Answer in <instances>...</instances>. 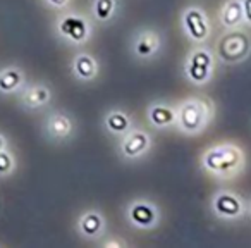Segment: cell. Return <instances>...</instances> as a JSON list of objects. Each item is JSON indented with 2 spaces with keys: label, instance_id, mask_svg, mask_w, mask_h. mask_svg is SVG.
Instances as JSON below:
<instances>
[{
  "label": "cell",
  "instance_id": "6da1fadb",
  "mask_svg": "<svg viewBox=\"0 0 251 248\" xmlns=\"http://www.w3.org/2000/svg\"><path fill=\"white\" fill-rule=\"evenodd\" d=\"M201 169L215 179H232L246 167V152L236 141H222L208 147L200 159Z\"/></svg>",
  "mask_w": 251,
  "mask_h": 248
},
{
  "label": "cell",
  "instance_id": "7a4b0ae2",
  "mask_svg": "<svg viewBox=\"0 0 251 248\" xmlns=\"http://www.w3.org/2000/svg\"><path fill=\"white\" fill-rule=\"evenodd\" d=\"M176 126L186 137L201 135L212 124L215 107L205 97H188L176 107Z\"/></svg>",
  "mask_w": 251,
  "mask_h": 248
},
{
  "label": "cell",
  "instance_id": "3957f363",
  "mask_svg": "<svg viewBox=\"0 0 251 248\" xmlns=\"http://www.w3.org/2000/svg\"><path fill=\"white\" fill-rule=\"evenodd\" d=\"M215 57L226 66L241 64L251 55V35L241 28L224 29V35L217 40L213 47Z\"/></svg>",
  "mask_w": 251,
  "mask_h": 248
},
{
  "label": "cell",
  "instance_id": "277c9868",
  "mask_svg": "<svg viewBox=\"0 0 251 248\" xmlns=\"http://www.w3.org/2000/svg\"><path fill=\"white\" fill-rule=\"evenodd\" d=\"M215 54L205 45H196L184 60V76L195 86H205L212 81Z\"/></svg>",
  "mask_w": 251,
  "mask_h": 248
},
{
  "label": "cell",
  "instance_id": "5b68a950",
  "mask_svg": "<svg viewBox=\"0 0 251 248\" xmlns=\"http://www.w3.org/2000/svg\"><path fill=\"white\" fill-rule=\"evenodd\" d=\"M55 33L62 42L71 45H84L93 35L90 19L79 12H64L55 21Z\"/></svg>",
  "mask_w": 251,
  "mask_h": 248
},
{
  "label": "cell",
  "instance_id": "8992f818",
  "mask_svg": "<svg viewBox=\"0 0 251 248\" xmlns=\"http://www.w3.org/2000/svg\"><path fill=\"white\" fill-rule=\"evenodd\" d=\"M210 209L222 222H237L248 216V202L232 190H219L212 196Z\"/></svg>",
  "mask_w": 251,
  "mask_h": 248
},
{
  "label": "cell",
  "instance_id": "52a82bcc",
  "mask_svg": "<svg viewBox=\"0 0 251 248\" xmlns=\"http://www.w3.org/2000/svg\"><path fill=\"white\" fill-rule=\"evenodd\" d=\"M126 220L129 226L140 231H151L160 222V210L157 203L147 198H136L124 209Z\"/></svg>",
  "mask_w": 251,
  "mask_h": 248
},
{
  "label": "cell",
  "instance_id": "ba28073f",
  "mask_svg": "<svg viewBox=\"0 0 251 248\" xmlns=\"http://www.w3.org/2000/svg\"><path fill=\"white\" fill-rule=\"evenodd\" d=\"M179 21H181V28L184 35L195 45H205L212 36V25H210L208 16L201 7L191 5V7L184 9Z\"/></svg>",
  "mask_w": 251,
  "mask_h": 248
},
{
  "label": "cell",
  "instance_id": "9c48e42d",
  "mask_svg": "<svg viewBox=\"0 0 251 248\" xmlns=\"http://www.w3.org/2000/svg\"><path fill=\"white\" fill-rule=\"evenodd\" d=\"M164 38L155 28H140L131 40V54L140 62H151L162 54Z\"/></svg>",
  "mask_w": 251,
  "mask_h": 248
},
{
  "label": "cell",
  "instance_id": "30bf717a",
  "mask_svg": "<svg viewBox=\"0 0 251 248\" xmlns=\"http://www.w3.org/2000/svg\"><path fill=\"white\" fill-rule=\"evenodd\" d=\"M153 147L150 133L141 128H133L119 140V155L124 162H136L150 154Z\"/></svg>",
  "mask_w": 251,
  "mask_h": 248
},
{
  "label": "cell",
  "instance_id": "8fae6325",
  "mask_svg": "<svg viewBox=\"0 0 251 248\" xmlns=\"http://www.w3.org/2000/svg\"><path fill=\"white\" fill-rule=\"evenodd\" d=\"M43 133L50 141L64 143L74 137L76 124H74V119L64 110H52L43 122Z\"/></svg>",
  "mask_w": 251,
  "mask_h": 248
},
{
  "label": "cell",
  "instance_id": "7c38bea8",
  "mask_svg": "<svg viewBox=\"0 0 251 248\" xmlns=\"http://www.w3.org/2000/svg\"><path fill=\"white\" fill-rule=\"evenodd\" d=\"M107 229L105 216L98 209H86L76 220V231L84 240H100Z\"/></svg>",
  "mask_w": 251,
  "mask_h": 248
},
{
  "label": "cell",
  "instance_id": "4fadbf2b",
  "mask_svg": "<svg viewBox=\"0 0 251 248\" xmlns=\"http://www.w3.org/2000/svg\"><path fill=\"white\" fill-rule=\"evenodd\" d=\"M19 104L26 110H40L52 102V88L47 83H29L19 91Z\"/></svg>",
  "mask_w": 251,
  "mask_h": 248
},
{
  "label": "cell",
  "instance_id": "5bb4252c",
  "mask_svg": "<svg viewBox=\"0 0 251 248\" xmlns=\"http://www.w3.org/2000/svg\"><path fill=\"white\" fill-rule=\"evenodd\" d=\"M134 128V121L131 114L126 109L114 107L105 114L103 117V130L112 138H119L121 140L124 135H127Z\"/></svg>",
  "mask_w": 251,
  "mask_h": 248
},
{
  "label": "cell",
  "instance_id": "9a60e30c",
  "mask_svg": "<svg viewBox=\"0 0 251 248\" xmlns=\"http://www.w3.org/2000/svg\"><path fill=\"white\" fill-rule=\"evenodd\" d=\"M71 73L77 81L91 83L100 74V64L97 57H93L88 52H77L71 59Z\"/></svg>",
  "mask_w": 251,
  "mask_h": 248
},
{
  "label": "cell",
  "instance_id": "2e32d148",
  "mask_svg": "<svg viewBox=\"0 0 251 248\" xmlns=\"http://www.w3.org/2000/svg\"><path fill=\"white\" fill-rule=\"evenodd\" d=\"M28 84L26 73L19 66H4L0 67V95L2 97H12L19 93Z\"/></svg>",
  "mask_w": 251,
  "mask_h": 248
},
{
  "label": "cell",
  "instance_id": "e0dca14e",
  "mask_svg": "<svg viewBox=\"0 0 251 248\" xmlns=\"http://www.w3.org/2000/svg\"><path fill=\"white\" fill-rule=\"evenodd\" d=\"M176 107L167 102H153L147 109V119L155 130H169L176 126Z\"/></svg>",
  "mask_w": 251,
  "mask_h": 248
},
{
  "label": "cell",
  "instance_id": "ac0fdd59",
  "mask_svg": "<svg viewBox=\"0 0 251 248\" xmlns=\"http://www.w3.org/2000/svg\"><path fill=\"white\" fill-rule=\"evenodd\" d=\"M219 23L222 29H234L244 26L243 2L241 0H226L219 11Z\"/></svg>",
  "mask_w": 251,
  "mask_h": 248
},
{
  "label": "cell",
  "instance_id": "d6986e66",
  "mask_svg": "<svg viewBox=\"0 0 251 248\" xmlns=\"http://www.w3.org/2000/svg\"><path fill=\"white\" fill-rule=\"evenodd\" d=\"M119 2L117 0H93L91 2V18L98 25H108L117 16Z\"/></svg>",
  "mask_w": 251,
  "mask_h": 248
},
{
  "label": "cell",
  "instance_id": "ffe728a7",
  "mask_svg": "<svg viewBox=\"0 0 251 248\" xmlns=\"http://www.w3.org/2000/svg\"><path fill=\"white\" fill-rule=\"evenodd\" d=\"M18 169V157L11 148L0 152V179L11 178Z\"/></svg>",
  "mask_w": 251,
  "mask_h": 248
},
{
  "label": "cell",
  "instance_id": "44dd1931",
  "mask_svg": "<svg viewBox=\"0 0 251 248\" xmlns=\"http://www.w3.org/2000/svg\"><path fill=\"white\" fill-rule=\"evenodd\" d=\"M100 245L101 247H105V248H126L127 247V241L126 240H122V238H112V240H105V241H100Z\"/></svg>",
  "mask_w": 251,
  "mask_h": 248
},
{
  "label": "cell",
  "instance_id": "7402d4cb",
  "mask_svg": "<svg viewBox=\"0 0 251 248\" xmlns=\"http://www.w3.org/2000/svg\"><path fill=\"white\" fill-rule=\"evenodd\" d=\"M50 9H55V11H66L71 5V0H43Z\"/></svg>",
  "mask_w": 251,
  "mask_h": 248
},
{
  "label": "cell",
  "instance_id": "603a6c76",
  "mask_svg": "<svg viewBox=\"0 0 251 248\" xmlns=\"http://www.w3.org/2000/svg\"><path fill=\"white\" fill-rule=\"evenodd\" d=\"M243 2V14H244V26L251 28V0H241Z\"/></svg>",
  "mask_w": 251,
  "mask_h": 248
},
{
  "label": "cell",
  "instance_id": "cb8c5ba5",
  "mask_svg": "<svg viewBox=\"0 0 251 248\" xmlns=\"http://www.w3.org/2000/svg\"><path fill=\"white\" fill-rule=\"evenodd\" d=\"M9 147V141H7V137L4 133H0V152L5 150Z\"/></svg>",
  "mask_w": 251,
  "mask_h": 248
},
{
  "label": "cell",
  "instance_id": "d4e9b609",
  "mask_svg": "<svg viewBox=\"0 0 251 248\" xmlns=\"http://www.w3.org/2000/svg\"><path fill=\"white\" fill-rule=\"evenodd\" d=\"M248 216L251 217V200H250V202H248Z\"/></svg>",
  "mask_w": 251,
  "mask_h": 248
}]
</instances>
